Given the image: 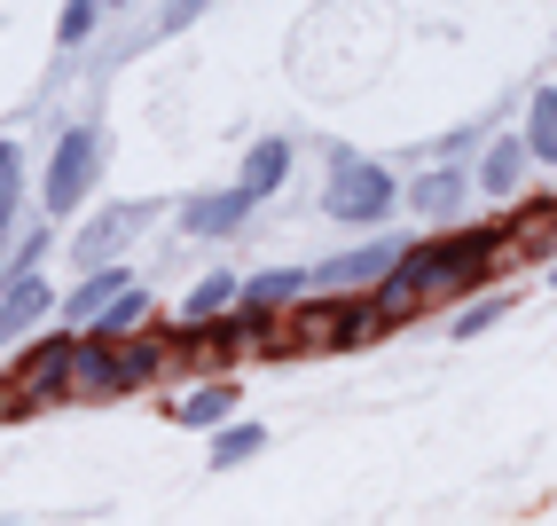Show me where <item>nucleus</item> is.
<instances>
[{
    "mask_svg": "<svg viewBox=\"0 0 557 526\" xmlns=\"http://www.w3.org/2000/svg\"><path fill=\"white\" fill-rule=\"evenodd\" d=\"M487 259H495V236H440V244H417V252H393V268L377 276V322L417 315L440 291H471V276Z\"/></svg>",
    "mask_w": 557,
    "mask_h": 526,
    "instance_id": "1",
    "label": "nucleus"
},
{
    "mask_svg": "<svg viewBox=\"0 0 557 526\" xmlns=\"http://www.w3.org/2000/svg\"><path fill=\"white\" fill-rule=\"evenodd\" d=\"M165 354H158V338H110V330H87V338H71V378L63 386H79V393H126L141 378H158Z\"/></svg>",
    "mask_w": 557,
    "mask_h": 526,
    "instance_id": "2",
    "label": "nucleus"
},
{
    "mask_svg": "<svg viewBox=\"0 0 557 526\" xmlns=\"http://www.w3.org/2000/svg\"><path fill=\"white\" fill-rule=\"evenodd\" d=\"M377 330V307H361V298H346V291H330V298H290V322L275 330L290 354H346V346H361V338Z\"/></svg>",
    "mask_w": 557,
    "mask_h": 526,
    "instance_id": "3",
    "label": "nucleus"
},
{
    "mask_svg": "<svg viewBox=\"0 0 557 526\" xmlns=\"http://www.w3.org/2000/svg\"><path fill=\"white\" fill-rule=\"evenodd\" d=\"M393 205H400V181H393L385 166L346 158V149H338V166H330V189H322V212L346 220V229H377Z\"/></svg>",
    "mask_w": 557,
    "mask_h": 526,
    "instance_id": "4",
    "label": "nucleus"
},
{
    "mask_svg": "<svg viewBox=\"0 0 557 526\" xmlns=\"http://www.w3.org/2000/svg\"><path fill=\"white\" fill-rule=\"evenodd\" d=\"M95 173H102V126H71L55 142V158H48V212H79V197L95 189Z\"/></svg>",
    "mask_w": 557,
    "mask_h": 526,
    "instance_id": "5",
    "label": "nucleus"
},
{
    "mask_svg": "<svg viewBox=\"0 0 557 526\" xmlns=\"http://www.w3.org/2000/svg\"><path fill=\"white\" fill-rule=\"evenodd\" d=\"M48 307H55L48 276H40V268H16V276H9V298H0V346H16V338L40 322Z\"/></svg>",
    "mask_w": 557,
    "mask_h": 526,
    "instance_id": "6",
    "label": "nucleus"
},
{
    "mask_svg": "<svg viewBox=\"0 0 557 526\" xmlns=\"http://www.w3.org/2000/svg\"><path fill=\"white\" fill-rule=\"evenodd\" d=\"M463 197H471V166H432L408 181V212H424V220H448Z\"/></svg>",
    "mask_w": 557,
    "mask_h": 526,
    "instance_id": "7",
    "label": "nucleus"
},
{
    "mask_svg": "<svg viewBox=\"0 0 557 526\" xmlns=\"http://www.w3.org/2000/svg\"><path fill=\"white\" fill-rule=\"evenodd\" d=\"M244 212H251V197H244V189L189 197V205H181V236H236V229H244Z\"/></svg>",
    "mask_w": 557,
    "mask_h": 526,
    "instance_id": "8",
    "label": "nucleus"
},
{
    "mask_svg": "<svg viewBox=\"0 0 557 526\" xmlns=\"http://www.w3.org/2000/svg\"><path fill=\"white\" fill-rule=\"evenodd\" d=\"M283 181H290V142H283V134H268V142H259L251 158H244V181H236V189L259 205V197H275Z\"/></svg>",
    "mask_w": 557,
    "mask_h": 526,
    "instance_id": "9",
    "label": "nucleus"
},
{
    "mask_svg": "<svg viewBox=\"0 0 557 526\" xmlns=\"http://www.w3.org/2000/svg\"><path fill=\"white\" fill-rule=\"evenodd\" d=\"M393 252H400V244H361V252H346V259H330V268H307V283H338V291L377 283V276L393 268Z\"/></svg>",
    "mask_w": 557,
    "mask_h": 526,
    "instance_id": "10",
    "label": "nucleus"
},
{
    "mask_svg": "<svg viewBox=\"0 0 557 526\" xmlns=\"http://www.w3.org/2000/svg\"><path fill=\"white\" fill-rule=\"evenodd\" d=\"M63 378H71V338H40V346H32V362H16L24 401H40V393L63 386Z\"/></svg>",
    "mask_w": 557,
    "mask_h": 526,
    "instance_id": "11",
    "label": "nucleus"
},
{
    "mask_svg": "<svg viewBox=\"0 0 557 526\" xmlns=\"http://www.w3.org/2000/svg\"><path fill=\"white\" fill-rule=\"evenodd\" d=\"M119 283H134V276H126V268H110V259H102V268H87V283L63 298V322H71V330H87V322L110 307V291H119Z\"/></svg>",
    "mask_w": 557,
    "mask_h": 526,
    "instance_id": "12",
    "label": "nucleus"
},
{
    "mask_svg": "<svg viewBox=\"0 0 557 526\" xmlns=\"http://www.w3.org/2000/svg\"><path fill=\"white\" fill-rule=\"evenodd\" d=\"M299 291H307V268H268V276H251V283H244L236 298H244L251 315H283V307H290Z\"/></svg>",
    "mask_w": 557,
    "mask_h": 526,
    "instance_id": "13",
    "label": "nucleus"
},
{
    "mask_svg": "<svg viewBox=\"0 0 557 526\" xmlns=\"http://www.w3.org/2000/svg\"><path fill=\"white\" fill-rule=\"evenodd\" d=\"M527 142H495L487 149V158H479V189H487V197H518V181H527Z\"/></svg>",
    "mask_w": 557,
    "mask_h": 526,
    "instance_id": "14",
    "label": "nucleus"
},
{
    "mask_svg": "<svg viewBox=\"0 0 557 526\" xmlns=\"http://www.w3.org/2000/svg\"><path fill=\"white\" fill-rule=\"evenodd\" d=\"M527 158L534 166H557V87H534V110H527Z\"/></svg>",
    "mask_w": 557,
    "mask_h": 526,
    "instance_id": "15",
    "label": "nucleus"
},
{
    "mask_svg": "<svg viewBox=\"0 0 557 526\" xmlns=\"http://www.w3.org/2000/svg\"><path fill=\"white\" fill-rule=\"evenodd\" d=\"M141 315H150V291H141V283H119V291H110V307H102L87 330H110V338H126Z\"/></svg>",
    "mask_w": 557,
    "mask_h": 526,
    "instance_id": "16",
    "label": "nucleus"
},
{
    "mask_svg": "<svg viewBox=\"0 0 557 526\" xmlns=\"http://www.w3.org/2000/svg\"><path fill=\"white\" fill-rule=\"evenodd\" d=\"M134 220H141V212H110V220H95V229L79 236V268H102L110 244H126V236H134Z\"/></svg>",
    "mask_w": 557,
    "mask_h": 526,
    "instance_id": "17",
    "label": "nucleus"
},
{
    "mask_svg": "<svg viewBox=\"0 0 557 526\" xmlns=\"http://www.w3.org/2000/svg\"><path fill=\"white\" fill-rule=\"evenodd\" d=\"M259 448H268V432H259V425H228V432L212 440V472H236V464H251Z\"/></svg>",
    "mask_w": 557,
    "mask_h": 526,
    "instance_id": "18",
    "label": "nucleus"
},
{
    "mask_svg": "<svg viewBox=\"0 0 557 526\" xmlns=\"http://www.w3.org/2000/svg\"><path fill=\"white\" fill-rule=\"evenodd\" d=\"M236 291H244V283H236L228 268H220V276H205V283L189 291V322H212V315H228V307H236Z\"/></svg>",
    "mask_w": 557,
    "mask_h": 526,
    "instance_id": "19",
    "label": "nucleus"
},
{
    "mask_svg": "<svg viewBox=\"0 0 557 526\" xmlns=\"http://www.w3.org/2000/svg\"><path fill=\"white\" fill-rule=\"evenodd\" d=\"M228 408H236V386H205V393L181 401V417H173V425H220Z\"/></svg>",
    "mask_w": 557,
    "mask_h": 526,
    "instance_id": "20",
    "label": "nucleus"
},
{
    "mask_svg": "<svg viewBox=\"0 0 557 526\" xmlns=\"http://www.w3.org/2000/svg\"><path fill=\"white\" fill-rule=\"evenodd\" d=\"M102 16H110V0H63V24H55V40H63V48H79V40H87V32H95Z\"/></svg>",
    "mask_w": 557,
    "mask_h": 526,
    "instance_id": "21",
    "label": "nucleus"
},
{
    "mask_svg": "<svg viewBox=\"0 0 557 526\" xmlns=\"http://www.w3.org/2000/svg\"><path fill=\"white\" fill-rule=\"evenodd\" d=\"M16 197H24V158H16V142H0V229L16 220Z\"/></svg>",
    "mask_w": 557,
    "mask_h": 526,
    "instance_id": "22",
    "label": "nucleus"
},
{
    "mask_svg": "<svg viewBox=\"0 0 557 526\" xmlns=\"http://www.w3.org/2000/svg\"><path fill=\"white\" fill-rule=\"evenodd\" d=\"M503 307H510V298H479V307H463V315H456V338H471V330H495V322H503Z\"/></svg>",
    "mask_w": 557,
    "mask_h": 526,
    "instance_id": "23",
    "label": "nucleus"
},
{
    "mask_svg": "<svg viewBox=\"0 0 557 526\" xmlns=\"http://www.w3.org/2000/svg\"><path fill=\"white\" fill-rule=\"evenodd\" d=\"M197 9H205V0H173V9H165V24H189Z\"/></svg>",
    "mask_w": 557,
    "mask_h": 526,
    "instance_id": "24",
    "label": "nucleus"
},
{
    "mask_svg": "<svg viewBox=\"0 0 557 526\" xmlns=\"http://www.w3.org/2000/svg\"><path fill=\"white\" fill-rule=\"evenodd\" d=\"M542 236H549V244H557V205H549V212H542Z\"/></svg>",
    "mask_w": 557,
    "mask_h": 526,
    "instance_id": "25",
    "label": "nucleus"
},
{
    "mask_svg": "<svg viewBox=\"0 0 557 526\" xmlns=\"http://www.w3.org/2000/svg\"><path fill=\"white\" fill-rule=\"evenodd\" d=\"M110 9H119V0H110Z\"/></svg>",
    "mask_w": 557,
    "mask_h": 526,
    "instance_id": "26",
    "label": "nucleus"
}]
</instances>
